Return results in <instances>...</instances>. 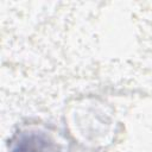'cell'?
Listing matches in <instances>:
<instances>
[{"label":"cell","instance_id":"obj_1","mask_svg":"<svg viewBox=\"0 0 152 152\" xmlns=\"http://www.w3.org/2000/svg\"><path fill=\"white\" fill-rule=\"evenodd\" d=\"M10 152H61V150L48 133L39 129H25L12 139Z\"/></svg>","mask_w":152,"mask_h":152}]
</instances>
